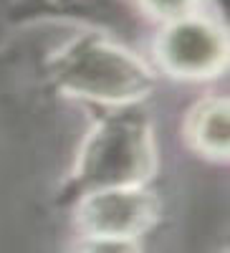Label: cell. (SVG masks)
Segmentation results:
<instances>
[{"mask_svg": "<svg viewBox=\"0 0 230 253\" xmlns=\"http://www.w3.org/2000/svg\"><path fill=\"white\" fill-rule=\"evenodd\" d=\"M154 170V142L150 124L132 112L114 114L99 122L89 142L83 144L76 182L81 187H127L142 185Z\"/></svg>", "mask_w": 230, "mask_h": 253, "instance_id": "cell-2", "label": "cell"}, {"mask_svg": "<svg viewBox=\"0 0 230 253\" xmlns=\"http://www.w3.org/2000/svg\"><path fill=\"white\" fill-rule=\"evenodd\" d=\"M139 3L157 18L177 20V18H185V15L195 13L197 0H139Z\"/></svg>", "mask_w": 230, "mask_h": 253, "instance_id": "cell-6", "label": "cell"}, {"mask_svg": "<svg viewBox=\"0 0 230 253\" xmlns=\"http://www.w3.org/2000/svg\"><path fill=\"white\" fill-rule=\"evenodd\" d=\"M56 81L74 96L112 107L134 104L152 89V71L124 48L101 38H81L53 61Z\"/></svg>", "mask_w": 230, "mask_h": 253, "instance_id": "cell-1", "label": "cell"}, {"mask_svg": "<svg viewBox=\"0 0 230 253\" xmlns=\"http://www.w3.org/2000/svg\"><path fill=\"white\" fill-rule=\"evenodd\" d=\"M192 147L205 157L228 155V99L213 96L200 101L187 122Z\"/></svg>", "mask_w": 230, "mask_h": 253, "instance_id": "cell-5", "label": "cell"}, {"mask_svg": "<svg viewBox=\"0 0 230 253\" xmlns=\"http://www.w3.org/2000/svg\"><path fill=\"white\" fill-rule=\"evenodd\" d=\"M157 218L154 195L142 185L91 190L78 208V220L94 241H109L107 248H134V238Z\"/></svg>", "mask_w": 230, "mask_h": 253, "instance_id": "cell-3", "label": "cell"}, {"mask_svg": "<svg viewBox=\"0 0 230 253\" xmlns=\"http://www.w3.org/2000/svg\"><path fill=\"white\" fill-rule=\"evenodd\" d=\"M159 63L180 79H213L228 63V38L213 20L195 13L170 20L157 41Z\"/></svg>", "mask_w": 230, "mask_h": 253, "instance_id": "cell-4", "label": "cell"}]
</instances>
